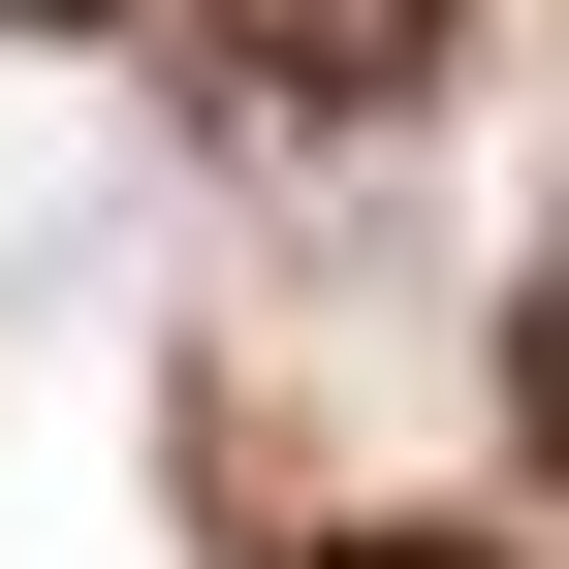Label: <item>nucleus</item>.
<instances>
[{"label": "nucleus", "instance_id": "f257e3e1", "mask_svg": "<svg viewBox=\"0 0 569 569\" xmlns=\"http://www.w3.org/2000/svg\"><path fill=\"white\" fill-rule=\"evenodd\" d=\"M411 32H443V0H284V32H253V63H284V96H380V63H411Z\"/></svg>", "mask_w": 569, "mask_h": 569}, {"label": "nucleus", "instance_id": "f03ea898", "mask_svg": "<svg viewBox=\"0 0 569 569\" xmlns=\"http://www.w3.org/2000/svg\"><path fill=\"white\" fill-rule=\"evenodd\" d=\"M317 569H507V538H317Z\"/></svg>", "mask_w": 569, "mask_h": 569}, {"label": "nucleus", "instance_id": "7ed1b4c3", "mask_svg": "<svg viewBox=\"0 0 569 569\" xmlns=\"http://www.w3.org/2000/svg\"><path fill=\"white\" fill-rule=\"evenodd\" d=\"M32 32H96V0H32Z\"/></svg>", "mask_w": 569, "mask_h": 569}]
</instances>
